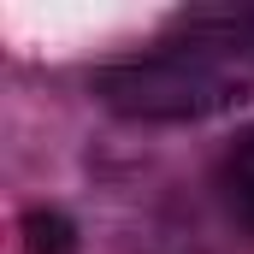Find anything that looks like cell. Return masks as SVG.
I'll return each instance as SVG.
<instances>
[{
  "mask_svg": "<svg viewBox=\"0 0 254 254\" xmlns=\"http://www.w3.org/2000/svg\"><path fill=\"white\" fill-rule=\"evenodd\" d=\"M95 101L142 125H190L254 101V6H190L148 48L95 71Z\"/></svg>",
  "mask_w": 254,
  "mask_h": 254,
  "instance_id": "obj_1",
  "label": "cell"
},
{
  "mask_svg": "<svg viewBox=\"0 0 254 254\" xmlns=\"http://www.w3.org/2000/svg\"><path fill=\"white\" fill-rule=\"evenodd\" d=\"M219 195H225L231 219L254 237V125L225 148V160H219Z\"/></svg>",
  "mask_w": 254,
  "mask_h": 254,
  "instance_id": "obj_2",
  "label": "cell"
},
{
  "mask_svg": "<svg viewBox=\"0 0 254 254\" xmlns=\"http://www.w3.org/2000/svg\"><path fill=\"white\" fill-rule=\"evenodd\" d=\"M18 231H24V249L30 254H77V225L60 207H30Z\"/></svg>",
  "mask_w": 254,
  "mask_h": 254,
  "instance_id": "obj_3",
  "label": "cell"
}]
</instances>
